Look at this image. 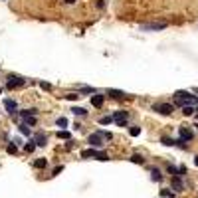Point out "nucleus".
<instances>
[{
	"instance_id": "obj_3",
	"label": "nucleus",
	"mask_w": 198,
	"mask_h": 198,
	"mask_svg": "<svg viewBox=\"0 0 198 198\" xmlns=\"http://www.w3.org/2000/svg\"><path fill=\"white\" fill-rule=\"evenodd\" d=\"M26 83V79L20 77V75H8V81H6V87L8 89H18Z\"/></svg>"
},
{
	"instance_id": "obj_11",
	"label": "nucleus",
	"mask_w": 198,
	"mask_h": 198,
	"mask_svg": "<svg viewBox=\"0 0 198 198\" xmlns=\"http://www.w3.org/2000/svg\"><path fill=\"white\" fill-rule=\"evenodd\" d=\"M103 99H105V95H93V97H91V105H93V107H101V105H103Z\"/></svg>"
},
{
	"instance_id": "obj_20",
	"label": "nucleus",
	"mask_w": 198,
	"mask_h": 198,
	"mask_svg": "<svg viewBox=\"0 0 198 198\" xmlns=\"http://www.w3.org/2000/svg\"><path fill=\"white\" fill-rule=\"evenodd\" d=\"M58 139H71V133L69 131H58Z\"/></svg>"
},
{
	"instance_id": "obj_13",
	"label": "nucleus",
	"mask_w": 198,
	"mask_h": 198,
	"mask_svg": "<svg viewBox=\"0 0 198 198\" xmlns=\"http://www.w3.org/2000/svg\"><path fill=\"white\" fill-rule=\"evenodd\" d=\"M107 95H111V97H115V99L125 97V93H123V91H119V89H107Z\"/></svg>"
},
{
	"instance_id": "obj_28",
	"label": "nucleus",
	"mask_w": 198,
	"mask_h": 198,
	"mask_svg": "<svg viewBox=\"0 0 198 198\" xmlns=\"http://www.w3.org/2000/svg\"><path fill=\"white\" fill-rule=\"evenodd\" d=\"M163 145H166V147H172V145H174V141H172V139H166V137H163Z\"/></svg>"
},
{
	"instance_id": "obj_36",
	"label": "nucleus",
	"mask_w": 198,
	"mask_h": 198,
	"mask_svg": "<svg viewBox=\"0 0 198 198\" xmlns=\"http://www.w3.org/2000/svg\"><path fill=\"white\" fill-rule=\"evenodd\" d=\"M196 117H198V109H196Z\"/></svg>"
},
{
	"instance_id": "obj_22",
	"label": "nucleus",
	"mask_w": 198,
	"mask_h": 198,
	"mask_svg": "<svg viewBox=\"0 0 198 198\" xmlns=\"http://www.w3.org/2000/svg\"><path fill=\"white\" fill-rule=\"evenodd\" d=\"M20 133H24V135H30V125L22 123V125H20Z\"/></svg>"
},
{
	"instance_id": "obj_12",
	"label": "nucleus",
	"mask_w": 198,
	"mask_h": 198,
	"mask_svg": "<svg viewBox=\"0 0 198 198\" xmlns=\"http://www.w3.org/2000/svg\"><path fill=\"white\" fill-rule=\"evenodd\" d=\"M172 188H174L176 192H180L184 188V184H182V180L178 178V176H174V178H172Z\"/></svg>"
},
{
	"instance_id": "obj_17",
	"label": "nucleus",
	"mask_w": 198,
	"mask_h": 198,
	"mask_svg": "<svg viewBox=\"0 0 198 198\" xmlns=\"http://www.w3.org/2000/svg\"><path fill=\"white\" fill-rule=\"evenodd\" d=\"M46 165H48V161H46V159H38V161L34 163V166H36V168H46Z\"/></svg>"
},
{
	"instance_id": "obj_8",
	"label": "nucleus",
	"mask_w": 198,
	"mask_h": 198,
	"mask_svg": "<svg viewBox=\"0 0 198 198\" xmlns=\"http://www.w3.org/2000/svg\"><path fill=\"white\" fill-rule=\"evenodd\" d=\"M178 133H180V139H182V141H192V139H194V133H192L188 127H180Z\"/></svg>"
},
{
	"instance_id": "obj_16",
	"label": "nucleus",
	"mask_w": 198,
	"mask_h": 198,
	"mask_svg": "<svg viewBox=\"0 0 198 198\" xmlns=\"http://www.w3.org/2000/svg\"><path fill=\"white\" fill-rule=\"evenodd\" d=\"M131 163H137V165H145V159H143L141 155H133V157H131Z\"/></svg>"
},
{
	"instance_id": "obj_35",
	"label": "nucleus",
	"mask_w": 198,
	"mask_h": 198,
	"mask_svg": "<svg viewBox=\"0 0 198 198\" xmlns=\"http://www.w3.org/2000/svg\"><path fill=\"white\" fill-rule=\"evenodd\" d=\"M192 91H194V93H198V87H194V89H192Z\"/></svg>"
},
{
	"instance_id": "obj_34",
	"label": "nucleus",
	"mask_w": 198,
	"mask_h": 198,
	"mask_svg": "<svg viewBox=\"0 0 198 198\" xmlns=\"http://www.w3.org/2000/svg\"><path fill=\"white\" fill-rule=\"evenodd\" d=\"M194 165H196V166H198V157H194Z\"/></svg>"
},
{
	"instance_id": "obj_5",
	"label": "nucleus",
	"mask_w": 198,
	"mask_h": 198,
	"mask_svg": "<svg viewBox=\"0 0 198 198\" xmlns=\"http://www.w3.org/2000/svg\"><path fill=\"white\" fill-rule=\"evenodd\" d=\"M153 111L161 113V115H170V113L174 111V107H172L170 103H157V105H153Z\"/></svg>"
},
{
	"instance_id": "obj_26",
	"label": "nucleus",
	"mask_w": 198,
	"mask_h": 198,
	"mask_svg": "<svg viewBox=\"0 0 198 198\" xmlns=\"http://www.w3.org/2000/svg\"><path fill=\"white\" fill-rule=\"evenodd\" d=\"M56 125H58V127H65V125H67V119H65V117H60V119L56 121Z\"/></svg>"
},
{
	"instance_id": "obj_7",
	"label": "nucleus",
	"mask_w": 198,
	"mask_h": 198,
	"mask_svg": "<svg viewBox=\"0 0 198 198\" xmlns=\"http://www.w3.org/2000/svg\"><path fill=\"white\" fill-rule=\"evenodd\" d=\"M127 119H129V113L127 111H117L115 115H113V121H115L119 127H125V125H127Z\"/></svg>"
},
{
	"instance_id": "obj_25",
	"label": "nucleus",
	"mask_w": 198,
	"mask_h": 198,
	"mask_svg": "<svg viewBox=\"0 0 198 198\" xmlns=\"http://www.w3.org/2000/svg\"><path fill=\"white\" fill-rule=\"evenodd\" d=\"M24 121H26V125H30V127L36 125V117H24Z\"/></svg>"
},
{
	"instance_id": "obj_6",
	"label": "nucleus",
	"mask_w": 198,
	"mask_h": 198,
	"mask_svg": "<svg viewBox=\"0 0 198 198\" xmlns=\"http://www.w3.org/2000/svg\"><path fill=\"white\" fill-rule=\"evenodd\" d=\"M103 135H101V131L99 133H93V135H89V139H87V141H89V145L93 147V149H101V147H103Z\"/></svg>"
},
{
	"instance_id": "obj_19",
	"label": "nucleus",
	"mask_w": 198,
	"mask_h": 198,
	"mask_svg": "<svg viewBox=\"0 0 198 198\" xmlns=\"http://www.w3.org/2000/svg\"><path fill=\"white\" fill-rule=\"evenodd\" d=\"M71 111H73V115H79V117H83V115H85V109H83V107H73V109H71Z\"/></svg>"
},
{
	"instance_id": "obj_15",
	"label": "nucleus",
	"mask_w": 198,
	"mask_h": 198,
	"mask_svg": "<svg viewBox=\"0 0 198 198\" xmlns=\"http://www.w3.org/2000/svg\"><path fill=\"white\" fill-rule=\"evenodd\" d=\"M194 111H196V109L192 107V105H184V107H182V113H184V115H186V117H190V115H192V113H194Z\"/></svg>"
},
{
	"instance_id": "obj_27",
	"label": "nucleus",
	"mask_w": 198,
	"mask_h": 198,
	"mask_svg": "<svg viewBox=\"0 0 198 198\" xmlns=\"http://www.w3.org/2000/svg\"><path fill=\"white\" fill-rule=\"evenodd\" d=\"M161 196H163V198H172V190L165 188V190H161Z\"/></svg>"
},
{
	"instance_id": "obj_30",
	"label": "nucleus",
	"mask_w": 198,
	"mask_h": 198,
	"mask_svg": "<svg viewBox=\"0 0 198 198\" xmlns=\"http://www.w3.org/2000/svg\"><path fill=\"white\" fill-rule=\"evenodd\" d=\"M65 99H69V101H75V99H79V95H77V93H69V95H65Z\"/></svg>"
},
{
	"instance_id": "obj_2",
	"label": "nucleus",
	"mask_w": 198,
	"mask_h": 198,
	"mask_svg": "<svg viewBox=\"0 0 198 198\" xmlns=\"http://www.w3.org/2000/svg\"><path fill=\"white\" fill-rule=\"evenodd\" d=\"M81 157H83V159L91 157V159H97V161H107V159H109L105 153H101V151L93 149V147H91V149H87V151H83V153H81Z\"/></svg>"
},
{
	"instance_id": "obj_31",
	"label": "nucleus",
	"mask_w": 198,
	"mask_h": 198,
	"mask_svg": "<svg viewBox=\"0 0 198 198\" xmlns=\"http://www.w3.org/2000/svg\"><path fill=\"white\" fill-rule=\"evenodd\" d=\"M40 87H42V89H52V85H50V83H44V81L40 83Z\"/></svg>"
},
{
	"instance_id": "obj_1",
	"label": "nucleus",
	"mask_w": 198,
	"mask_h": 198,
	"mask_svg": "<svg viewBox=\"0 0 198 198\" xmlns=\"http://www.w3.org/2000/svg\"><path fill=\"white\" fill-rule=\"evenodd\" d=\"M174 101H176V105H190V103H194V97H192L190 93H188V91H176L174 93Z\"/></svg>"
},
{
	"instance_id": "obj_29",
	"label": "nucleus",
	"mask_w": 198,
	"mask_h": 198,
	"mask_svg": "<svg viewBox=\"0 0 198 198\" xmlns=\"http://www.w3.org/2000/svg\"><path fill=\"white\" fill-rule=\"evenodd\" d=\"M6 151H8V153H10V155H14V153H16V151H18V149H16V145H14V143H12V145H8V147H6Z\"/></svg>"
},
{
	"instance_id": "obj_4",
	"label": "nucleus",
	"mask_w": 198,
	"mask_h": 198,
	"mask_svg": "<svg viewBox=\"0 0 198 198\" xmlns=\"http://www.w3.org/2000/svg\"><path fill=\"white\" fill-rule=\"evenodd\" d=\"M166 22H153V24H143L141 30L143 32H159V30H165Z\"/></svg>"
},
{
	"instance_id": "obj_14",
	"label": "nucleus",
	"mask_w": 198,
	"mask_h": 198,
	"mask_svg": "<svg viewBox=\"0 0 198 198\" xmlns=\"http://www.w3.org/2000/svg\"><path fill=\"white\" fill-rule=\"evenodd\" d=\"M151 178L153 180H163V174H161V170H159V168H153V170H151Z\"/></svg>"
},
{
	"instance_id": "obj_10",
	"label": "nucleus",
	"mask_w": 198,
	"mask_h": 198,
	"mask_svg": "<svg viewBox=\"0 0 198 198\" xmlns=\"http://www.w3.org/2000/svg\"><path fill=\"white\" fill-rule=\"evenodd\" d=\"M34 143H36V147H46V143H48V139H46V135L38 133L36 137H34Z\"/></svg>"
},
{
	"instance_id": "obj_23",
	"label": "nucleus",
	"mask_w": 198,
	"mask_h": 198,
	"mask_svg": "<svg viewBox=\"0 0 198 198\" xmlns=\"http://www.w3.org/2000/svg\"><path fill=\"white\" fill-rule=\"evenodd\" d=\"M111 121H113V117L105 115V117H101V119H99V123H101V125H109V123H111Z\"/></svg>"
},
{
	"instance_id": "obj_21",
	"label": "nucleus",
	"mask_w": 198,
	"mask_h": 198,
	"mask_svg": "<svg viewBox=\"0 0 198 198\" xmlns=\"http://www.w3.org/2000/svg\"><path fill=\"white\" fill-rule=\"evenodd\" d=\"M34 149H36V143H34V141H30V143H26V147H24V151H26V153H32Z\"/></svg>"
},
{
	"instance_id": "obj_18",
	"label": "nucleus",
	"mask_w": 198,
	"mask_h": 198,
	"mask_svg": "<svg viewBox=\"0 0 198 198\" xmlns=\"http://www.w3.org/2000/svg\"><path fill=\"white\" fill-rule=\"evenodd\" d=\"M38 111L36 109H26V111H22V117H36Z\"/></svg>"
},
{
	"instance_id": "obj_33",
	"label": "nucleus",
	"mask_w": 198,
	"mask_h": 198,
	"mask_svg": "<svg viewBox=\"0 0 198 198\" xmlns=\"http://www.w3.org/2000/svg\"><path fill=\"white\" fill-rule=\"evenodd\" d=\"M64 2H65V4H73L75 0H64Z\"/></svg>"
},
{
	"instance_id": "obj_37",
	"label": "nucleus",
	"mask_w": 198,
	"mask_h": 198,
	"mask_svg": "<svg viewBox=\"0 0 198 198\" xmlns=\"http://www.w3.org/2000/svg\"><path fill=\"white\" fill-rule=\"evenodd\" d=\"M0 93H2V87H0Z\"/></svg>"
},
{
	"instance_id": "obj_32",
	"label": "nucleus",
	"mask_w": 198,
	"mask_h": 198,
	"mask_svg": "<svg viewBox=\"0 0 198 198\" xmlns=\"http://www.w3.org/2000/svg\"><path fill=\"white\" fill-rule=\"evenodd\" d=\"M62 170H64V166H56V168H54V174H60Z\"/></svg>"
},
{
	"instance_id": "obj_24",
	"label": "nucleus",
	"mask_w": 198,
	"mask_h": 198,
	"mask_svg": "<svg viewBox=\"0 0 198 198\" xmlns=\"http://www.w3.org/2000/svg\"><path fill=\"white\" fill-rule=\"evenodd\" d=\"M139 133H141V127H131L129 129V135H131V137H137Z\"/></svg>"
},
{
	"instance_id": "obj_9",
	"label": "nucleus",
	"mask_w": 198,
	"mask_h": 198,
	"mask_svg": "<svg viewBox=\"0 0 198 198\" xmlns=\"http://www.w3.org/2000/svg\"><path fill=\"white\" fill-rule=\"evenodd\" d=\"M4 107L8 109V113H10V115H16V107H18V105H16L14 99H4Z\"/></svg>"
}]
</instances>
